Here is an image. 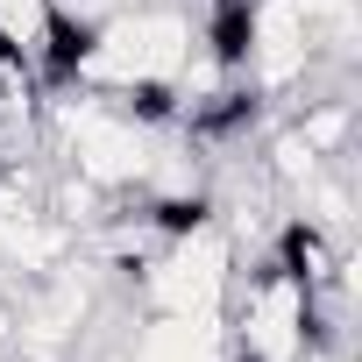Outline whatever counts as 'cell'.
Instances as JSON below:
<instances>
[{"mask_svg": "<svg viewBox=\"0 0 362 362\" xmlns=\"http://www.w3.org/2000/svg\"><path fill=\"white\" fill-rule=\"evenodd\" d=\"M135 291L149 298V313H228L235 291V235L221 221H199L185 235H170L149 270L135 277Z\"/></svg>", "mask_w": 362, "mask_h": 362, "instance_id": "1", "label": "cell"}, {"mask_svg": "<svg viewBox=\"0 0 362 362\" xmlns=\"http://www.w3.org/2000/svg\"><path fill=\"white\" fill-rule=\"evenodd\" d=\"M0 43H15L22 57L43 64V43H50V0H0Z\"/></svg>", "mask_w": 362, "mask_h": 362, "instance_id": "2", "label": "cell"}]
</instances>
